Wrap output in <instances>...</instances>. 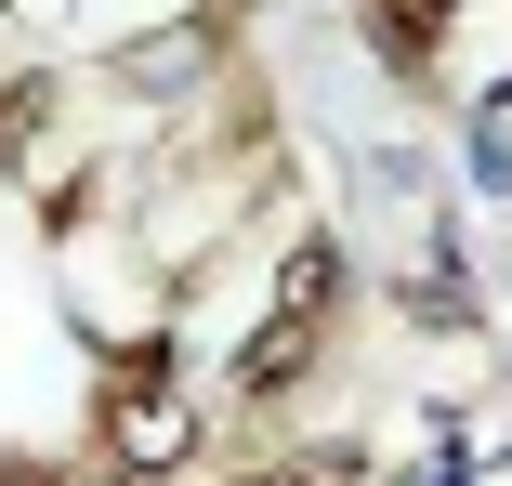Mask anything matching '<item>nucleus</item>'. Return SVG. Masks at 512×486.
I'll return each mask as SVG.
<instances>
[{"label": "nucleus", "mask_w": 512, "mask_h": 486, "mask_svg": "<svg viewBox=\"0 0 512 486\" xmlns=\"http://www.w3.org/2000/svg\"><path fill=\"white\" fill-rule=\"evenodd\" d=\"M302 368H316V316L289 303V316H263V342H250V395H289Z\"/></svg>", "instance_id": "1"}, {"label": "nucleus", "mask_w": 512, "mask_h": 486, "mask_svg": "<svg viewBox=\"0 0 512 486\" xmlns=\"http://www.w3.org/2000/svg\"><path fill=\"white\" fill-rule=\"evenodd\" d=\"M368 14H381V40H394V66H407V79L434 66V27H447V0H368Z\"/></svg>", "instance_id": "2"}]
</instances>
